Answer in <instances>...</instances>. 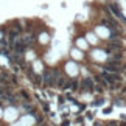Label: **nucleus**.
Masks as SVG:
<instances>
[{"instance_id": "obj_1", "label": "nucleus", "mask_w": 126, "mask_h": 126, "mask_svg": "<svg viewBox=\"0 0 126 126\" xmlns=\"http://www.w3.org/2000/svg\"><path fill=\"white\" fill-rule=\"evenodd\" d=\"M16 109H13V108H9V109H6L5 110V118L8 120V122H13L14 118H16Z\"/></svg>"}, {"instance_id": "obj_2", "label": "nucleus", "mask_w": 126, "mask_h": 126, "mask_svg": "<svg viewBox=\"0 0 126 126\" xmlns=\"http://www.w3.org/2000/svg\"><path fill=\"white\" fill-rule=\"evenodd\" d=\"M33 123H34V118H33L31 115H27V117L22 118L20 126H33Z\"/></svg>"}, {"instance_id": "obj_3", "label": "nucleus", "mask_w": 126, "mask_h": 126, "mask_svg": "<svg viewBox=\"0 0 126 126\" xmlns=\"http://www.w3.org/2000/svg\"><path fill=\"white\" fill-rule=\"evenodd\" d=\"M83 87H92V81L87 78V79H84L83 81Z\"/></svg>"}, {"instance_id": "obj_4", "label": "nucleus", "mask_w": 126, "mask_h": 126, "mask_svg": "<svg viewBox=\"0 0 126 126\" xmlns=\"http://www.w3.org/2000/svg\"><path fill=\"white\" fill-rule=\"evenodd\" d=\"M87 37H89V41H90V42H96V37H95L94 34H89Z\"/></svg>"}, {"instance_id": "obj_5", "label": "nucleus", "mask_w": 126, "mask_h": 126, "mask_svg": "<svg viewBox=\"0 0 126 126\" xmlns=\"http://www.w3.org/2000/svg\"><path fill=\"white\" fill-rule=\"evenodd\" d=\"M78 44H79L81 47H86V42H84V41H78Z\"/></svg>"}, {"instance_id": "obj_6", "label": "nucleus", "mask_w": 126, "mask_h": 126, "mask_svg": "<svg viewBox=\"0 0 126 126\" xmlns=\"http://www.w3.org/2000/svg\"><path fill=\"white\" fill-rule=\"evenodd\" d=\"M0 112H2V110H0ZM0 115H2V114H0Z\"/></svg>"}]
</instances>
